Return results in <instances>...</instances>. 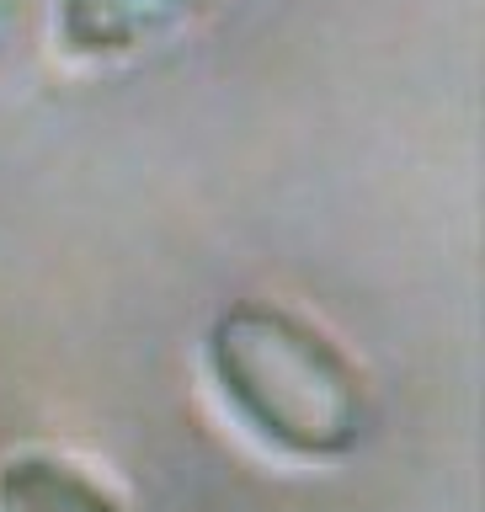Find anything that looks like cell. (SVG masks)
Masks as SVG:
<instances>
[{
  "label": "cell",
  "mask_w": 485,
  "mask_h": 512,
  "mask_svg": "<svg viewBox=\"0 0 485 512\" xmlns=\"http://www.w3.org/2000/svg\"><path fill=\"white\" fill-rule=\"evenodd\" d=\"M198 374L224 422L294 470L347 464L374 427L363 363L288 299L219 304L198 336Z\"/></svg>",
  "instance_id": "cell-1"
},
{
  "label": "cell",
  "mask_w": 485,
  "mask_h": 512,
  "mask_svg": "<svg viewBox=\"0 0 485 512\" xmlns=\"http://www.w3.org/2000/svg\"><path fill=\"white\" fill-rule=\"evenodd\" d=\"M230 0H54V48L70 64L112 70L198 32Z\"/></svg>",
  "instance_id": "cell-2"
},
{
  "label": "cell",
  "mask_w": 485,
  "mask_h": 512,
  "mask_svg": "<svg viewBox=\"0 0 485 512\" xmlns=\"http://www.w3.org/2000/svg\"><path fill=\"white\" fill-rule=\"evenodd\" d=\"M0 512H128V502L70 448L27 443L0 454Z\"/></svg>",
  "instance_id": "cell-3"
},
{
  "label": "cell",
  "mask_w": 485,
  "mask_h": 512,
  "mask_svg": "<svg viewBox=\"0 0 485 512\" xmlns=\"http://www.w3.org/2000/svg\"><path fill=\"white\" fill-rule=\"evenodd\" d=\"M22 22H27V0H0V64L11 59L16 38H22Z\"/></svg>",
  "instance_id": "cell-4"
}]
</instances>
